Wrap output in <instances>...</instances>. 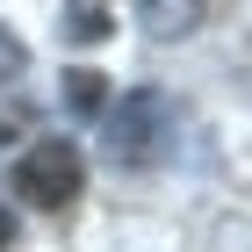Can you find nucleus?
<instances>
[{
	"instance_id": "nucleus-1",
	"label": "nucleus",
	"mask_w": 252,
	"mask_h": 252,
	"mask_svg": "<svg viewBox=\"0 0 252 252\" xmlns=\"http://www.w3.org/2000/svg\"><path fill=\"white\" fill-rule=\"evenodd\" d=\"M101 144H108V166L123 173H152L158 158L180 144V108L166 87H123L116 108H101Z\"/></svg>"
},
{
	"instance_id": "nucleus-2",
	"label": "nucleus",
	"mask_w": 252,
	"mask_h": 252,
	"mask_svg": "<svg viewBox=\"0 0 252 252\" xmlns=\"http://www.w3.org/2000/svg\"><path fill=\"white\" fill-rule=\"evenodd\" d=\"M79 188H87V158L65 137H36L15 158V202H29V209H65V202H79Z\"/></svg>"
},
{
	"instance_id": "nucleus-3",
	"label": "nucleus",
	"mask_w": 252,
	"mask_h": 252,
	"mask_svg": "<svg viewBox=\"0 0 252 252\" xmlns=\"http://www.w3.org/2000/svg\"><path fill=\"white\" fill-rule=\"evenodd\" d=\"M202 15H209V0H137V22H144V36H158V43L194 36Z\"/></svg>"
},
{
	"instance_id": "nucleus-4",
	"label": "nucleus",
	"mask_w": 252,
	"mask_h": 252,
	"mask_svg": "<svg viewBox=\"0 0 252 252\" xmlns=\"http://www.w3.org/2000/svg\"><path fill=\"white\" fill-rule=\"evenodd\" d=\"M58 29H65L72 43H101V36H108V0H65Z\"/></svg>"
},
{
	"instance_id": "nucleus-5",
	"label": "nucleus",
	"mask_w": 252,
	"mask_h": 252,
	"mask_svg": "<svg viewBox=\"0 0 252 252\" xmlns=\"http://www.w3.org/2000/svg\"><path fill=\"white\" fill-rule=\"evenodd\" d=\"M101 87H108L101 72H65V108L72 116H101Z\"/></svg>"
},
{
	"instance_id": "nucleus-6",
	"label": "nucleus",
	"mask_w": 252,
	"mask_h": 252,
	"mask_svg": "<svg viewBox=\"0 0 252 252\" xmlns=\"http://www.w3.org/2000/svg\"><path fill=\"white\" fill-rule=\"evenodd\" d=\"M22 65H29V51H22V36H15V29H0V87H7V79H15Z\"/></svg>"
},
{
	"instance_id": "nucleus-7",
	"label": "nucleus",
	"mask_w": 252,
	"mask_h": 252,
	"mask_svg": "<svg viewBox=\"0 0 252 252\" xmlns=\"http://www.w3.org/2000/svg\"><path fill=\"white\" fill-rule=\"evenodd\" d=\"M15 245V216H7V202H0V252Z\"/></svg>"
}]
</instances>
